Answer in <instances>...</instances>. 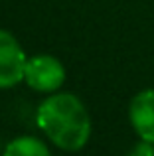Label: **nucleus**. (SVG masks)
<instances>
[{"instance_id": "obj_1", "label": "nucleus", "mask_w": 154, "mask_h": 156, "mask_svg": "<svg viewBox=\"0 0 154 156\" xmlns=\"http://www.w3.org/2000/svg\"><path fill=\"white\" fill-rule=\"evenodd\" d=\"M40 130L61 150H79L91 136V119L85 105L71 93H55L42 101L36 113Z\"/></svg>"}, {"instance_id": "obj_3", "label": "nucleus", "mask_w": 154, "mask_h": 156, "mask_svg": "<svg viewBox=\"0 0 154 156\" xmlns=\"http://www.w3.org/2000/svg\"><path fill=\"white\" fill-rule=\"evenodd\" d=\"M26 53L12 34L0 30V89L14 87L24 79Z\"/></svg>"}, {"instance_id": "obj_6", "label": "nucleus", "mask_w": 154, "mask_h": 156, "mask_svg": "<svg viewBox=\"0 0 154 156\" xmlns=\"http://www.w3.org/2000/svg\"><path fill=\"white\" fill-rule=\"evenodd\" d=\"M127 156H154V142H148V140L140 138V142L132 146V150Z\"/></svg>"}, {"instance_id": "obj_4", "label": "nucleus", "mask_w": 154, "mask_h": 156, "mask_svg": "<svg viewBox=\"0 0 154 156\" xmlns=\"http://www.w3.org/2000/svg\"><path fill=\"white\" fill-rule=\"evenodd\" d=\"M128 119L142 140L154 142V89L136 93L128 107Z\"/></svg>"}, {"instance_id": "obj_5", "label": "nucleus", "mask_w": 154, "mask_h": 156, "mask_svg": "<svg viewBox=\"0 0 154 156\" xmlns=\"http://www.w3.org/2000/svg\"><path fill=\"white\" fill-rule=\"evenodd\" d=\"M2 156H51L50 148L36 136H18L10 140Z\"/></svg>"}, {"instance_id": "obj_2", "label": "nucleus", "mask_w": 154, "mask_h": 156, "mask_svg": "<svg viewBox=\"0 0 154 156\" xmlns=\"http://www.w3.org/2000/svg\"><path fill=\"white\" fill-rule=\"evenodd\" d=\"M24 81L34 91L51 93L58 91L65 81V67L54 55H34L26 59Z\"/></svg>"}]
</instances>
